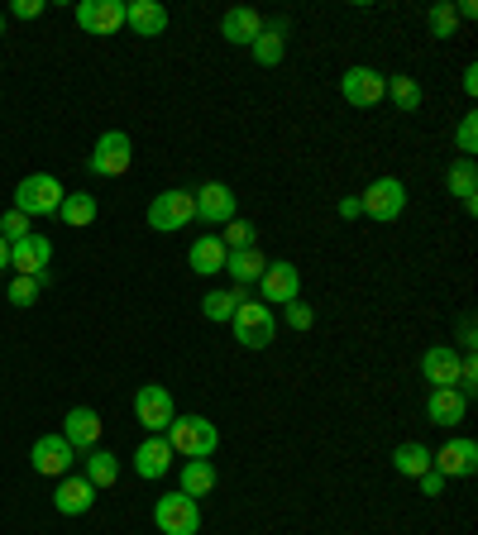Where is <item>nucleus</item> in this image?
Returning a JSON list of instances; mask_svg holds the SVG:
<instances>
[{
  "label": "nucleus",
  "mask_w": 478,
  "mask_h": 535,
  "mask_svg": "<svg viewBox=\"0 0 478 535\" xmlns=\"http://www.w3.org/2000/svg\"><path fill=\"white\" fill-rule=\"evenodd\" d=\"M163 440H168L173 454H182V459H211V454L220 450V430H216V421H206V416H177Z\"/></svg>",
  "instance_id": "obj_1"
},
{
  "label": "nucleus",
  "mask_w": 478,
  "mask_h": 535,
  "mask_svg": "<svg viewBox=\"0 0 478 535\" xmlns=\"http://www.w3.org/2000/svg\"><path fill=\"white\" fill-rule=\"evenodd\" d=\"M230 330H235V340L244 344V349H268L273 335H278V316H273V306H263L259 297H249L235 306Z\"/></svg>",
  "instance_id": "obj_2"
},
{
  "label": "nucleus",
  "mask_w": 478,
  "mask_h": 535,
  "mask_svg": "<svg viewBox=\"0 0 478 535\" xmlns=\"http://www.w3.org/2000/svg\"><path fill=\"white\" fill-rule=\"evenodd\" d=\"M63 182L53 177V172H29L20 187H15V211L20 215H58V206H63Z\"/></svg>",
  "instance_id": "obj_3"
},
{
  "label": "nucleus",
  "mask_w": 478,
  "mask_h": 535,
  "mask_svg": "<svg viewBox=\"0 0 478 535\" xmlns=\"http://www.w3.org/2000/svg\"><path fill=\"white\" fill-rule=\"evenodd\" d=\"M134 421L149 430V435H163V430L177 421V402L163 383H144L134 392Z\"/></svg>",
  "instance_id": "obj_4"
},
{
  "label": "nucleus",
  "mask_w": 478,
  "mask_h": 535,
  "mask_svg": "<svg viewBox=\"0 0 478 535\" xmlns=\"http://www.w3.org/2000/svg\"><path fill=\"white\" fill-rule=\"evenodd\" d=\"M153 526L163 535H196L201 531V507L187 493H163L153 502Z\"/></svg>",
  "instance_id": "obj_5"
},
{
  "label": "nucleus",
  "mask_w": 478,
  "mask_h": 535,
  "mask_svg": "<svg viewBox=\"0 0 478 535\" xmlns=\"http://www.w3.org/2000/svg\"><path fill=\"white\" fill-rule=\"evenodd\" d=\"M144 220H149V230H158V235L187 230V225L196 220V201H192V192H158V196L149 201Z\"/></svg>",
  "instance_id": "obj_6"
},
{
  "label": "nucleus",
  "mask_w": 478,
  "mask_h": 535,
  "mask_svg": "<svg viewBox=\"0 0 478 535\" xmlns=\"http://www.w3.org/2000/svg\"><path fill=\"white\" fill-rule=\"evenodd\" d=\"M134 163V144L125 129H106L101 139H96V149H91L87 168L96 172V177H125Z\"/></svg>",
  "instance_id": "obj_7"
},
{
  "label": "nucleus",
  "mask_w": 478,
  "mask_h": 535,
  "mask_svg": "<svg viewBox=\"0 0 478 535\" xmlns=\"http://www.w3.org/2000/svg\"><path fill=\"white\" fill-rule=\"evenodd\" d=\"M359 211L373 215V220H397V215L407 211V187H402V177H373L369 192L359 196Z\"/></svg>",
  "instance_id": "obj_8"
},
{
  "label": "nucleus",
  "mask_w": 478,
  "mask_h": 535,
  "mask_svg": "<svg viewBox=\"0 0 478 535\" xmlns=\"http://www.w3.org/2000/svg\"><path fill=\"white\" fill-rule=\"evenodd\" d=\"M302 297V273H297V263H287V258H278V263H268L259 278V301L263 306H287V301Z\"/></svg>",
  "instance_id": "obj_9"
},
{
  "label": "nucleus",
  "mask_w": 478,
  "mask_h": 535,
  "mask_svg": "<svg viewBox=\"0 0 478 535\" xmlns=\"http://www.w3.org/2000/svg\"><path fill=\"white\" fill-rule=\"evenodd\" d=\"M340 96H345L349 106L373 110L383 96H388V77H383V72H373V67H349L345 77H340Z\"/></svg>",
  "instance_id": "obj_10"
},
{
  "label": "nucleus",
  "mask_w": 478,
  "mask_h": 535,
  "mask_svg": "<svg viewBox=\"0 0 478 535\" xmlns=\"http://www.w3.org/2000/svg\"><path fill=\"white\" fill-rule=\"evenodd\" d=\"M29 464H34V473H44V478H67L72 464H77V450L67 445L63 435H39L34 450H29Z\"/></svg>",
  "instance_id": "obj_11"
},
{
  "label": "nucleus",
  "mask_w": 478,
  "mask_h": 535,
  "mask_svg": "<svg viewBox=\"0 0 478 535\" xmlns=\"http://www.w3.org/2000/svg\"><path fill=\"white\" fill-rule=\"evenodd\" d=\"M192 201H196V220H206V225H230L239 215V201H235V192L225 187V182H206V187H196L192 192Z\"/></svg>",
  "instance_id": "obj_12"
},
{
  "label": "nucleus",
  "mask_w": 478,
  "mask_h": 535,
  "mask_svg": "<svg viewBox=\"0 0 478 535\" xmlns=\"http://www.w3.org/2000/svg\"><path fill=\"white\" fill-rule=\"evenodd\" d=\"M431 469L440 473V478H474L478 445L474 440H450V445H440V450H431Z\"/></svg>",
  "instance_id": "obj_13"
},
{
  "label": "nucleus",
  "mask_w": 478,
  "mask_h": 535,
  "mask_svg": "<svg viewBox=\"0 0 478 535\" xmlns=\"http://www.w3.org/2000/svg\"><path fill=\"white\" fill-rule=\"evenodd\" d=\"M48 263H53V239L48 235H24L20 244H10V268L20 278H39Z\"/></svg>",
  "instance_id": "obj_14"
},
{
  "label": "nucleus",
  "mask_w": 478,
  "mask_h": 535,
  "mask_svg": "<svg viewBox=\"0 0 478 535\" xmlns=\"http://www.w3.org/2000/svg\"><path fill=\"white\" fill-rule=\"evenodd\" d=\"M168 469H173V445L163 435H144L139 450H134V473L144 483H158V478H168Z\"/></svg>",
  "instance_id": "obj_15"
},
{
  "label": "nucleus",
  "mask_w": 478,
  "mask_h": 535,
  "mask_svg": "<svg viewBox=\"0 0 478 535\" xmlns=\"http://www.w3.org/2000/svg\"><path fill=\"white\" fill-rule=\"evenodd\" d=\"M58 435H63L77 454H87V450H96V445H101V416H96L91 407H72Z\"/></svg>",
  "instance_id": "obj_16"
},
{
  "label": "nucleus",
  "mask_w": 478,
  "mask_h": 535,
  "mask_svg": "<svg viewBox=\"0 0 478 535\" xmlns=\"http://www.w3.org/2000/svg\"><path fill=\"white\" fill-rule=\"evenodd\" d=\"M53 507L63 516H87L91 507H96V488H91L82 473H67V478H58V488H53Z\"/></svg>",
  "instance_id": "obj_17"
},
{
  "label": "nucleus",
  "mask_w": 478,
  "mask_h": 535,
  "mask_svg": "<svg viewBox=\"0 0 478 535\" xmlns=\"http://www.w3.org/2000/svg\"><path fill=\"white\" fill-rule=\"evenodd\" d=\"M77 24L87 34H115L125 24V0H82L77 5Z\"/></svg>",
  "instance_id": "obj_18"
},
{
  "label": "nucleus",
  "mask_w": 478,
  "mask_h": 535,
  "mask_svg": "<svg viewBox=\"0 0 478 535\" xmlns=\"http://www.w3.org/2000/svg\"><path fill=\"white\" fill-rule=\"evenodd\" d=\"M421 373L431 387H459V349L455 344H431L421 354Z\"/></svg>",
  "instance_id": "obj_19"
},
{
  "label": "nucleus",
  "mask_w": 478,
  "mask_h": 535,
  "mask_svg": "<svg viewBox=\"0 0 478 535\" xmlns=\"http://www.w3.org/2000/svg\"><path fill=\"white\" fill-rule=\"evenodd\" d=\"M426 416H431V426H459L464 416H469V397L459 392V387H431V397H426Z\"/></svg>",
  "instance_id": "obj_20"
},
{
  "label": "nucleus",
  "mask_w": 478,
  "mask_h": 535,
  "mask_svg": "<svg viewBox=\"0 0 478 535\" xmlns=\"http://www.w3.org/2000/svg\"><path fill=\"white\" fill-rule=\"evenodd\" d=\"M263 24H268V20H263L259 10H249V5H235V10H225V20H220V39L244 43V48H249V43L263 34Z\"/></svg>",
  "instance_id": "obj_21"
},
{
  "label": "nucleus",
  "mask_w": 478,
  "mask_h": 535,
  "mask_svg": "<svg viewBox=\"0 0 478 535\" xmlns=\"http://www.w3.org/2000/svg\"><path fill=\"white\" fill-rule=\"evenodd\" d=\"M125 24H130L139 39H158V34L168 29V10H163L158 0H130V5H125Z\"/></svg>",
  "instance_id": "obj_22"
},
{
  "label": "nucleus",
  "mask_w": 478,
  "mask_h": 535,
  "mask_svg": "<svg viewBox=\"0 0 478 535\" xmlns=\"http://www.w3.org/2000/svg\"><path fill=\"white\" fill-rule=\"evenodd\" d=\"M225 258H230V249L220 244V235H196L187 263H192V273H201V278H216L220 268H225Z\"/></svg>",
  "instance_id": "obj_23"
},
{
  "label": "nucleus",
  "mask_w": 478,
  "mask_h": 535,
  "mask_svg": "<svg viewBox=\"0 0 478 535\" xmlns=\"http://www.w3.org/2000/svg\"><path fill=\"white\" fill-rule=\"evenodd\" d=\"M287 24L283 20H273V24H263V34L254 43H249V48H254V63L259 67H278L283 63V53H287Z\"/></svg>",
  "instance_id": "obj_24"
},
{
  "label": "nucleus",
  "mask_w": 478,
  "mask_h": 535,
  "mask_svg": "<svg viewBox=\"0 0 478 535\" xmlns=\"http://www.w3.org/2000/svg\"><path fill=\"white\" fill-rule=\"evenodd\" d=\"M82 464H87V469H82V478H87L96 493H101V488H115V478H120V459H115L110 450H101V445H96V450H87V459H82Z\"/></svg>",
  "instance_id": "obj_25"
},
{
  "label": "nucleus",
  "mask_w": 478,
  "mask_h": 535,
  "mask_svg": "<svg viewBox=\"0 0 478 535\" xmlns=\"http://www.w3.org/2000/svg\"><path fill=\"white\" fill-rule=\"evenodd\" d=\"M263 268H268V258L259 254V244L254 249H235V254L225 258V273L235 278V287H249V282L263 278Z\"/></svg>",
  "instance_id": "obj_26"
},
{
  "label": "nucleus",
  "mask_w": 478,
  "mask_h": 535,
  "mask_svg": "<svg viewBox=\"0 0 478 535\" xmlns=\"http://www.w3.org/2000/svg\"><path fill=\"white\" fill-rule=\"evenodd\" d=\"M216 464L211 459H187L182 464V488L177 493H187V497H206V493H216Z\"/></svg>",
  "instance_id": "obj_27"
},
{
  "label": "nucleus",
  "mask_w": 478,
  "mask_h": 535,
  "mask_svg": "<svg viewBox=\"0 0 478 535\" xmlns=\"http://www.w3.org/2000/svg\"><path fill=\"white\" fill-rule=\"evenodd\" d=\"M58 220H63L67 230H87L91 220H96V196L91 192H67L63 206H58Z\"/></svg>",
  "instance_id": "obj_28"
},
{
  "label": "nucleus",
  "mask_w": 478,
  "mask_h": 535,
  "mask_svg": "<svg viewBox=\"0 0 478 535\" xmlns=\"http://www.w3.org/2000/svg\"><path fill=\"white\" fill-rule=\"evenodd\" d=\"M392 469L402 473V478H421V473H431V450L421 440H407V445L392 450Z\"/></svg>",
  "instance_id": "obj_29"
},
{
  "label": "nucleus",
  "mask_w": 478,
  "mask_h": 535,
  "mask_svg": "<svg viewBox=\"0 0 478 535\" xmlns=\"http://www.w3.org/2000/svg\"><path fill=\"white\" fill-rule=\"evenodd\" d=\"M239 301H249V287H235V292H206V297H201V316H206V321H230Z\"/></svg>",
  "instance_id": "obj_30"
},
{
  "label": "nucleus",
  "mask_w": 478,
  "mask_h": 535,
  "mask_svg": "<svg viewBox=\"0 0 478 535\" xmlns=\"http://www.w3.org/2000/svg\"><path fill=\"white\" fill-rule=\"evenodd\" d=\"M445 187H450V196L469 201V196L478 192V168H474V158H455V163H450V172H445Z\"/></svg>",
  "instance_id": "obj_31"
},
{
  "label": "nucleus",
  "mask_w": 478,
  "mask_h": 535,
  "mask_svg": "<svg viewBox=\"0 0 478 535\" xmlns=\"http://www.w3.org/2000/svg\"><path fill=\"white\" fill-rule=\"evenodd\" d=\"M220 244L235 254V249H254V244H259V235H254V225H249V220H239V215H235L230 225H220Z\"/></svg>",
  "instance_id": "obj_32"
},
{
  "label": "nucleus",
  "mask_w": 478,
  "mask_h": 535,
  "mask_svg": "<svg viewBox=\"0 0 478 535\" xmlns=\"http://www.w3.org/2000/svg\"><path fill=\"white\" fill-rule=\"evenodd\" d=\"M388 96L397 110H416L421 106V82L416 77H388Z\"/></svg>",
  "instance_id": "obj_33"
},
{
  "label": "nucleus",
  "mask_w": 478,
  "mask_h": 535,
  "mask_svg": "<svg viewBox=\"0 0 478 535\" xmlns=\"http://www.w3.org/2000/svg\"><path fill=\"white\" fill-rule=\"evenodd\" d=\"M426 20H431V34H435V39H450V34L459 29V15H455V5H450V0L431 5V15H426Z\"/></svg>",
  "instance_id": "obj_34"
},
{
  "label": "nucleus",
  "mask_w": 478,
  "mask_h": 535,
  "mask_svg": "<svg viewBox=\"0 0 478 535\" xmlns=\"http://www.w3.org/2000/svg\"><path fill=\"white\" fill-rule=\"evenodd\" d=\"M455 144H459V158H474V153H478V115H474V110H469V115L459 120Z\"/></svg>",
  "instance_id": "obj_35"
},
{
  "label": "nucleus",
  "mask_w": 478,
  "mask_h": 535,
  "mask_svg": "<svg viewBox=\"0 0 478 535\" xmlns=\"http://www.w3.org/2000/svg\"><path fill=\"white\" fill-rule=\"evenodd\" d=\"M24 235H34V230H29V215H20V211L0 215V239H5V244H20Z\"/></svg>",
  "instance_id": "obj_36"
},
{
  "label": "nucleus",
  "mask_w": 478,
  "mask_h": 535,
  "mask_svg": "<svg viewBox=\"0 0 478 535\" xmlns=\"http://www.w3.org/2000/svg\"><path fill=\"white\" fill-rule=\"evenodd\" d=\"M283 321L292 325V330H311V325H316V311L297 297V301H287V306H283Z\"/></svg>",
  "instance_id": "obj_37"
},
{
  "label": "nucleus",
  "mask_w": 478,
  "mask_h": 535,
  "mask_svg": "<svg viewBox=\"0 0 478 535\" xmlns=\"http://www.w3.org/2000/svg\"><path fill=\"white\" fill-rule=\"evenodd\" d=\"M39 292H44V287H39L34 278H15V282H10V306H34V301H39Z\"/></svg>",
  "instance_id": "obj_38"
},
{
  "label": "nucleus",
  "mask_w": 478,
  "mask_h": 535,
  "mask_svg": "<svg viewBox=\"0 0 478 535\" xmlns=\"http://www.w3.org/2000/svg\"><path fill=\"white\" fill-rule=\"evenodd\" d=\"M44 10H48L44 0H15V5H10V15H15V20H39Z\"/></svg>",
  "instance_id": "obj_39"
},
{
  "label": "nucleus",
  "mask_w": 478,
  "mask_h": 535,
  "mask_svg": "<svg viewBox=\"0 0 478 535\" xmlns=\"http://www.w3.org/2000/svg\"><path fill=\"white\" fill-rule=\"evenodd\" d=\"M416 483H421V493H426V497H440V493H445V478H440V473H421V478H416Z\"/></svg>",
  "instance_id": "obj_40"
},
{
  "label": "nucleus",
  "mask_w": 478,
  "mask_h": 535,
  "mask_svg": "<svg viewBox=\"0 0 478 535\" xmlns=\"http://www.w3.org/2000/svg\"><path fill=\"white\" fill-rule=\"evenodd\" d=\"M359 196H345V201H340V220H359Z\"/></svg>",
  "instance_id": "obj_41"
},
{
  "label": "nucleus",
  "mask_w": 478,
  "mask_h": 535,
  "mask_svg": "<svg viewBox=\"0 0 478 535\" xmlns=\"http://www.w3.org/2000/svg\"><path fill=\"white\" fill-rule=\"evenodd\" d=\"M459 344H464V349H474V316H464V321H459Z\"/></svg>",
  "instance_id": "obj_42"
},
{
  "label": "nucleus",
  "mask_w": 478,
  "mask_h": 535,
  "mask_svg": "<svg viewBox=\"0 0 478 535\" xmlns=\"http://www.w3.org/2000/svg\"><path fill=\"white\" fill-rule=\"evenodd\" d=\"M464 91H469V96H478V67L474 63L464 67Z\"/></svg>",
  "instance_id": "obj_43"
},
{
  "label": "nucleus",
  "mask_w": 478,
  "mask_h": 535,
  "mask_svg": "<svg viewBox=\"0 0 478 535\" xmlns=\"http://www.w3.org/2000/svg\"><path fill=\"white\" fill-rule=\"evenodd\" d=\"M5 268H10V244L0 239V273H5Z\"/></svg>",
  "instance_id": "obj_44"
},
{
  "label": "nucleus",
  "mask_w": 478,
  "mask_h": 535,
  "mask_svg": "<svg viewBox=\"0 0 478 535\" xmlns=\"http://www.w3.org/2000/svg\"><path fill=\"white\" fill-rule=\"evenodd\" d=\"M0 34H5V15H0Z\"/></svg>",
  "instance_id": "obj_45"
}]
</instances>
